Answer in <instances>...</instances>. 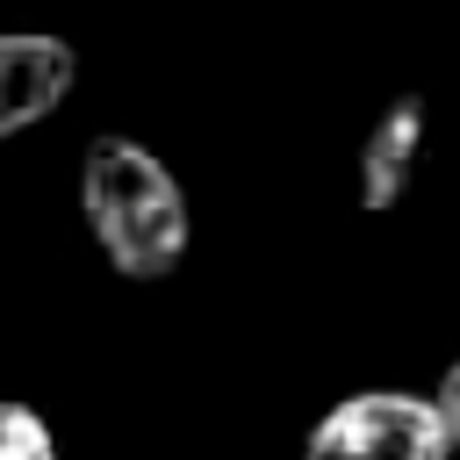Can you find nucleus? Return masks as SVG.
Masks as SVG:
<instances>
[{
	"instance_id": "2",
	"label": "nucleus",
	"mask_w": 460,
	"mask_h": 460,
	"mask_svg": "<svg viewBox=\"0 0 460 460\" xmlns=\"http://www.w3.org/2000/svg\"><path fill=\"white\" fill-rule=\"evenodd\" d=\"M460 438L438 410V395H402V388H367L345 395L316 417L302 460H446Z\"/></svg>"
},
{
	"instance_id": "6",
	"label": "nucleus",
	"mask_w": 460,
	"mask_h": 460,
	"mask_svg": "<svg viewBox=\"0 0 460 460\" xmlns=\"http://www.w3.org/2000/svg\"><path fill=\"white\" fill-rule=\"evenodd\" d=\"M438 410H446V424H453V438H460V352H453V367L438 374Z\"/></svg>"
},
{
	"instance_id": "4",
	"label": "nucleus",
	"mask_w": 460,
	"mask_h": 460,
	"mask_svg": "<svg viewBox=\"0 0 460 460\" xmlns=\"http://www.w3.org/2000/svg\"><path fill=\"white\" fill-rule=\"evenodd\" d=\"M424 144H431V101L424 93H395L374 115L367 144H359V208L367 216H388L410 194V180L424 165Z\"/></svg>"
},
{
	"instance_id": "5",
	"label": "nucleus",
	"mask_w": 460,
	"mask_h": 460,
	"mask_svg": "<svg viewBox=\"0 0 460 460\" xmlns=\"http://www.w3.org/2000/svg\"><path fill=\"white\" fill-rule=\"evenodd\" d=\"M0 460H58V438H50V424L29 402L0 410Z\"/></svg>"
},
{
	"instance_id": "3",
	"label": "nucleus",
	"mask_w": 460,
	"mask_h": 460,
	"mask_svg": "<svg viewBox=\"0 0 460 460\" xmlns=\"http://www.w3.org/2000/svg\"><path fill=\"white\" fill-rule=\"evenodd\" d=\"M79 79V58L65 36H43V29H14L0 36V137H22L36 129Z\"/></svg>"
},
{
	"instance_id": "1",
	"label": "nucleus",
	"mask_w": 460,
	"mask_h": 460,
	"mask_svg": "<svg viewBox=\"0 0 460 460\" xmlns=\"http://www.w3.org/2000/svg\"><path fill=\"white\" fill-rule=\"evenodd\" d=\"M79 208L101 259L122 280H165L187 259V194L180 180L129 137H93L79 158Z\"/></svg>"
}]
</instances>
